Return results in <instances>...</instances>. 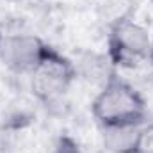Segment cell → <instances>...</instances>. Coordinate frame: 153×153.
Listing matches in <instances>:
<instances>
[{
	"mask_svg": "<svg viewBox=\"0 0 153 153\" xmlns=\"http://www.w3.org/2000/svg\"><path fill=\"white\" fill-rule=\"evenodd\" d=\"M2 43H4V39H2V34H0V48H2Z\"/></svg>",
	"mask_w": 153,
	"mask_h": 153,
	"instance_id": "cell-6",
	"label": "cell"
},
{
	"mask_svg": "<svg viewBox=\"0 0 153 153\" xmlns=\"http://www.w3.org/2000/svg\"><path fill=\"white\" fill-rule=\"evenodd\" d=\"M50 52L52 48L36 36H13L0 48L5 64L16 71H36Z\"/></svg>",
	"mask_w": 153,
	"mask_h": 153,
	"instance_id": "cell-3",
	"label": "cell"
},
{
	"mask_svg": "<svg viewBox=\"0 0 153 153\" xmlns=\"http://www.w3.org/2000/svg\"><path fill=\"white\" fill-rule=\"evenodd\" d=\"M143 141L139 125L109 126L103 128V143L114 153H137Z\"/></svg>",
	"mask_w": 153,
	"mask_h": 153,
	"instance_id": "cell-4",
	"label": "cell"
},
{
	"mask_svg": "<svg viewBox=\"0 0 153 153\" xmlns=\"http://www.w3.org/2000/svg\"><path fill=\"white\" fill-rule=\"evenodd\" d=\"M93 116L102 128L141 125L144 117V102L132 85L111 78L93 102Z\"/></svg>",
	"mask_w": 153,
	"mask_h": 153,
	"instance_id": "cell-1",
	"label": "cell"
},
{
	"mask_svg": "<svg viewBox=\"0 0 153 153\" xmlns=\"http://www.w3.org/2000/svg\"><path fill=\"white\" fill-rule=\"evenodd\" d=\"M57 153H80V150H78V146H76L71 139L64 137V139L61 141L59 148H57Z\"/></svg>",
	"mask_w": 153,
	"mask_h": 153,
	"instance_id": "cell-5",
	"label": "cell"
},
{
	"mask_svg": "<svg viewBox=\"0 0 153 153\" xmlns=\"http://www.w3.org/2000/svg\"><path fill=\"white\" fill-rule=\"evenodd\" d=\"M111 57L117 64L134 62L148 57L152 39L146 29L130 22H119L111 34Z\"/></svg>",
	"mask_w": 153,
	"mask_h": 153,
	"instance_id": "cell-2",
	"label": "cell"
}]
</instances>
